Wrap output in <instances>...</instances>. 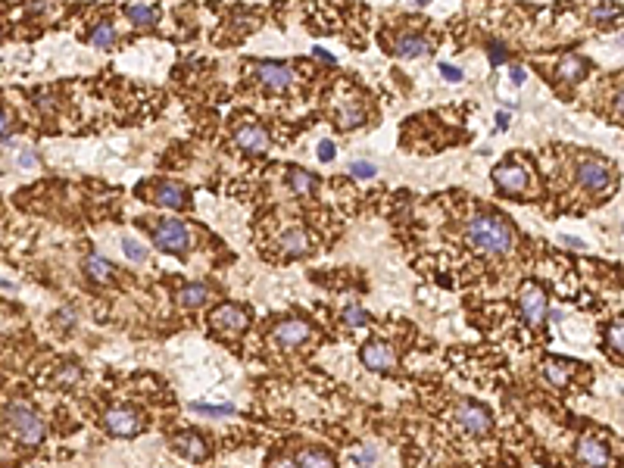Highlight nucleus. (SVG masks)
Returning a JSON list of instances; mask_svg holds the SVG:
<instances>
[{
	"label": "nucleus",
	"mask_w": 624,
	"mask_h": 468,
	"mask_svg": "<svg viewBox=\"0 0 624 468\" xmlns=\"http://www.w3.org/2000/svg\"><path fill=\"white\" fill-rule=\"evenodd\" d=\"M465 238L471 247H478L481 253H493V256H502L515 247V231L500 216H475L465 225Z\"/></svg>",
	"instance_id": "obj_1"
},
{
	"label": "nucleus",
	"mask_w": 624,
	"mask_h": 468,
	"mask_svg": "<svg viewBox=\"0 0 624 468\" xmlns=\"http://www.w3.org/2000/svg\"><path fill=\"white\" fill-rule=\"evenodd\" d=\"M7 421L13 425V431L19 434V441L28 443V447H38V443L44 441V421H41V415L28 406V403H10V406H7Z\"/></svg>",
	"instance_id": "obj_2"
},
{
	"label": "nucleus",
	"mask_w": 624,
	"mask_h": 468,
	"mask_svg": "<svg viewBox=\"0 0 624 468\" xmlns=\"http://www.w3.org/2000/svg\"><path fill=\"white\" fill-rule=\"evenodd\" d=\"M103 427H107V434L119 437V441H129V437H137L144 431V419L129 406H115V409H107Z\"/></svg>",
	"instance_id": "obj_3"
},
{
	"label": "nucleus",
	"mask_w": 624,
	"mask_h": 468,
	"mask_svg": "<svg viewBox=\"0 0 624 468\" xmlns=\"http://www.w3.org/2000/svg\"><path fill=\"white\" fill-rule=\"evenodd\" d=\"M153 241H156V247L163 253H188L190 250V231H188V225L184 222H175V219H169V222H163L159 228H156V234H153Z\"/></svg>",
	"instance_id": "obj_4"
},
{
	"label": "nucleus",
	"mask_w": 624,
	"mask_h": 468,
	"mask_svg": "<svg viewBox=\"0 0 624 468\" xmlns=\"http://www.w3.org/2000/svg\"><path fill=\"white\" fill-rule=\"evenodd\" d=\"M456 421H459L462 431H465V434H471V437H484L490 427H493L490 412L481 406V403H471V400H465V403H459V406H456Z\"/></svg>",
	"instance_id": "obj_5"
},
{
	"label": "nucleus",
	"mask_w": 624,
	"mask_h": 468,
	"mask_svg": "<svg viewBox=\"0 0 624 468\" xmlns=\"http://www.w3.org/2000/svg\"><path fill=\"white\" fill-rule=\"evenodd\" d=\"M518 306H522V315L524 322H528L531 328L543 325V319H546V293H543L540 285H534V281H528V285L522 287V297H518Z\"/></svg>",
	"instance_id": "obj_6"
},
{
	"label": "nucleus",
	"mask_w": 624,
	"mask_h": 468,
	"mask_svg": "<svg viewBox=\"0 0 624 468\" xmlns=\"http://www.w3.org/2000/svg\"><path fill=\"white\" fill-rule=\"evenodd\" d=\"M247 325H250V315H247L244 306L225 303V306H219V309L212 312V328H216L219 334H225V337H234V334H241Z\"/></svg>",
	"instance_id": "obj_7"
},
{
	"label": "nucleus",
	"mask_w": 624,
	"mask_h": 468,
	"mask_svg": "<svg viewBox=\"0 0 624 468\" xmlns=\"http://www.w3.org/2000/svg\"><path fill=\"white\" fill-rule=\"evenodd\" d=\"M493 184L502 190V194H524L528 190V184H531V178H528V172H524V166H518V163H502V166H496L493 169Z\"/></svg>",
	"instance_id": "obj_8"
},
{
	"label": "nucleus",
	"mask_w": 624,
	"mask_h": 468,
	"mask_svg": "<svg viewBox=\"0 0 624 468\" xmlns=\"http://www.w3.org/2000/svg\"><path fill=\"white\" fill-rule=\"evenodd\" d=\"M575 459H577V465H583V468H605L612 456H609V447H605L603 441H597V437H590V434H583L581 441H577Z\"/></svg>",
	"instance_id": "obj_9"
},
{
	"label": "nucleus",
	"mask_w": 624,
	"mask_h": 468,
	"mask_svg": "<svg viewBox=\"0 0 624 468\" xmlns=\"http://www.w3.org/2000/svg\"><path fill=\"white\" fill-rule=\"evenodd\" d=\"M362 362H366L372 372H394L397 353L387 340H368V344L362 346Z\"/></svg>",
	"instance_id": "obj_10"
},
{
	"label": "nucleus",
	"mask_w": 624,
	"mask_h": 468,
	"mask_svg": "<svg viewBox=\"0 0 624 468\" xmlns=\"http://www.w3.org/2000/svg\"><path fill=\"white\" fill-rule=\"evenodd\" d=\"M575 178H577V184H583V188H590V190H605L612 184L609 166L599 163V159H581Z\"/></svg>",
	"instance_id": "obj_11"
},
{
	"label": "nucleus",
	"mask_w": 624,
	"mask_h": 468,
	"mask_svg": "<svg viewBox=\"0 0 624 468\" xmlns=\"http://www.w3.org/2000/svg\"><path fill=\"white\" fill-rule=\"evenodd\" d=\"M259 85H265L269 91H287L293 85V69L285 63H259L256 66Z\"/></svg>",
	"instance_id": "obj_12"
},
{
	"label": "nucleus",
	"mask_w": 624,
	"mask_h": 468,
	"mask_svg": "<svg viewBox=\"0 0 624 468\" xmlns=\"http://www.w3.org/2000/svg\"><path fill=\"white\" fill-rule=\"evenodd\" d=\"M271 334H275L278 346H285V350H297L300 344H306V340L312 337V325H309V322H303V319H287V322H281Z\"/></svg>",
	"instance_id": "obj_13"
},
{
	"label": "nucleus",
	"mask_w": 624,
	"mask_h": 468,
	"mask_svg": "<svg viewBox=\"0 0 624 468\" xmlns=\"http://www.w3.org/2000/svg\"><path fill=\"white\" fill-rule=\"evenodd\" d=\"M172 447H175L188 462H194V465L210 459V447H206V441L197 434V431H181V434H175L172 437Z\"/></svg>",
	"instance_id": "obj_14"
},
{
	"label": "nucleus",
	"mask_w": 624,
	"mask_h": 468,
	"mask_svg": "<svg viewBox=\"0 0 624 468\" xmlns=\"http://www.w3.org/2000/svg\"><path fill=\"white\" fill-rule=\"evenodd\" d=\"M234 144H238L244 153L259 156L271 147V137L265 135V129H259V125H241V129L234 131Z\"/></svg>",
	"instance_id": "obj_15"
},
{
	"label": "nucleus",
	"mask_w": 624,
	"mask_h": 468,
	"mask_svg": "<svg viewBox=\"0 0 624 468\" xmlns=\"http://www.w3.org/2000/svg\"><path fill=\"white\" fill-rule=\"evenodd\" d=\"M334 119H337L340 129H359V125L366 122V107H362L359 97H353V100H344V103H337V113H334Z\"/></svg>",
	"instance_id": "obj_16"
},
{
	"label": "nucleus",
	"mask_w": 624,
	"mask_h": 468,
	"mask_svg": "<svg viewBox=\"0 0 624 468\" xmlns=\"http://www.w3.org/2000/svg\"><path fill=\"white\" fill-rule=\"evenodd\" d=\"M543 375H546V381H550L553 387H562V384H568V378L575 375V362L559 359V356H546Z\"/></svg>",
	"instance_id": "obj_17"
},
{
	"label": "nucleus",
	"mask_w": 624,
	"mask_h": 468,
	"mask_svg": "<svg viewBox=\"0 0 624 468\" xmlns=\"http://www.w3.org/2000/svg\"><path fill=\"white\" fill-rule=\"evenodd\" d=\"M156 203L166 206V210H181V206L188 203V194H184L181 184L166 181V184H159V190H156Z\"/></svg>",
	"instance_id": "obj_18"
},
{
	"label": "nucleus",
	"mask_w": 624,
	"mask_h": 468,
	"mask_svg": "<svg viewBox=\"0 0 624 468\" xmlns=\"http://www.w3.org/2000/svg\"><path fill=\"white\" fill-rule=\"evenodd\" d=\"M587 75V60L583 56H565L559 63V82L562 85H577Z\"/></svg>",
	"instance_id": "obj_19"
},
{
	"label": "nucleus",
	"mask_w": 624,
	"mask_h": 468,
	"mask_svg": "<svg viewBox=\"0 0 624 468\" xmlns=\"http://www.w3.org/2000/svg\"><path fill=\"white\" fill-rule=\"evenodd\" d=\"M397 56L403 60H419V56L427 54V41L421 34H400V41H397Z\"/></svg>",
	"instance_id": "obj_20"
},
{
	"label": "nucleus",
	"mask_w": 624,
	"mask_h": 468,
	"mask_svg": "<svg viewBox=\"0 0 624 468\" xmlns=\"http://www.w3.org/2000/svg\"><path fill=\"white\" fill-rule=\"evenodd\" d=\"M175 300H178L181 309H200V306L210 300V287H206V285H188V287L178 291Z\"/></svg>",
	"instance_id": "obj_21"
},
{
	"label": "nucleus",
	"mask_w": 624,
	"mask_h": 468,
	"mask_svg": "<svg viewBox=\"0 0 624 468\" xmlns=\"http://www.w3.org/2000/svg\"><path fill=\"white\" fill-rule=\"evenodd\" d=\"M85 269H88V278H94L97 285H107V281H113V263H109V259H103L100 253H91L88 263H85Z\"/></svg>",
	"instance_id": "obj_22"
},
{
	"label": "nucleus",
	"mask_w": 624,
	"mask_h": 468,
	"mask_svg": "<svg viewBox=\"0 0 624 468\" xmlns=\"http://www.w3.org/2000/svg\"><path fill=\"white\" fill-rule=\"evenodd\" d=\"M306 247H309V241H306L303 228H287L285 234H281V250H285L287 256H300V253H306Z\"/></svg>",
	"instance_id": "obj_23"
},
{
	"label": "nucleus",
	"mask_w": 624,
	"mask_h": 468,
	"mask_svg": "<svg viewBox=\"0 0 624 468\" xmlns=\"http://www.w3.org/2000/svg\"><path fill=\"white\" fill-rule=\"evenodd\" d=\"M188 409L197 415H210V419H231V415L238 412L231 403H190Z\"/></svg>",
	"instance_id": "obj_24"
},
{
	"label": "nucleus",
	"mask_w": 624,
	"mask_h": 468,
	"mask_svg": "<svg viewBox=\"0 0 624 468\" xmlns=\"http://www.w3.org/2000/svg\"><path fill=\"white\" fill-rule=\"evenodd\" d=\"M287 181H291L293 194H312L315 190V175H309L306 169H297V166L287 172Z\"/></svg>",
	"instance_id": "obj_25"
},
{
	"label": "nucleus",
	"mask_w": 624,
	"mask_h": 468,
	"mask_svg": "<svg viewBox=\"0 0 624 468\" xmlns=\"http://www.w3.org/2000/svg\"><path fill=\"white\" fill-rule=\"evenodd\" d=\"M297 465L300 468H334V459L325 449H306V453H300Z\"/></svg>",
	"instance_id": "obj_26"
},
{
	"label": "nucleus",
	"mask_w": 624,
	"mask_h": 468,
	"mask_svg": "<svg viewBox=\"0 0 624 468\" xmlns=\"http://www.w3.org/2000/svg\"><path fill=\"white\" fill-rule=\"evenodd\" d=\"M91 44L100 50H109L115 44V28L109 25V22H100V25L94 28V34H91Z\"/></svg>",
	"instance_id": "obj_27"
},
{
	"label": "nucleus",
	"mask_w": 624,
	"mask_h": 468,
	"mask_svg": "<svg viewBox=\"0 0 624 468\" xmlns=\"http://www.w3.org/2000/svg\"><path fill=\"white\" fill-rule=\"evenodd\" d=\"M129 19L137 28H150V25H156V10L153 7H129Z\"/></svg>",
	"instance_id": "obj_28"
},
{
	"label": "nucleus",
	"mask_w": 624,
	"mask_h": 468,
	"mask_svg": "<svg viewBox=\"0 0 624 468\" xmlns=\"http://www.w3.org/2000/svg\"><path fill=\"white\" fill-rule=\"evenodd\" d=\"M344 322H346L350 328H366V325H368V312L362 309V306L350 303V306L344 309Z\"/></svg>",
	"instance_id": "obj_29"
},
{
	"label": "nucleus",
	"mask_w": 624,
	"mask_h": 468,
	"mask_svg": "<svg viewBox=\"0 0 624 468\" xmlns=\"http://www.w3.org/2000/svg\"><path fill=\"white\" fill-rule=\"evenodd\" d=\"M122 250H125V256H129L131 263H144V259H147V247L137 244L135 238H125L122 241Z\"/></svg>",
	"instance_id": "obj_30"
},
{
	"label": "nucleus",
	"mask_w": 624,
	"mask_h": 468,
	"mask_svg": "<svg viewBox=\"0 0 624 468\" xmlns=\"http://www.w3.org/2000/svg\"><path fill=\"white\" fill-rule=\"evenodd\" d=\"M350 172H353L356 178H372L378 169H375L372 163H353V166H350Z\"/></svg>",
	"instance_id": "obj_31"
},
{
	"label": "nucleus",
	"mask_w": 624,
	"mask_h": 468,
	"mask_svg": "<svg viewBox=\"0 0 624 468\" xmlns=\"http://www.w3.org/2000/svg\"><path fill=\"white\" fill-rule=\"evenodd\" d=\"M490 63H493V66H502V63H506V47H502L500 41L490 44Z\"/></svg>",
	"instance_id": "obj_32"
},
{
	"label": "nucleus",
	"mask_w": 624,
	"mask_h": 468,
	"mask_svg": "<svg viewBox=\"0 0 624 468\" xmlns=\"http://www.w3.org/2000/svg\"><path fill=\"white\" fill-rule=\"evenodd\" d=\"M609 340H612V346H615V353H621V322H615V325L609 328Z\"/></svg>",
	"instance_id": "obj_33"
},
{
	"label": "nucleus",
	"mask_w": 624,
	"mask_h": 468,
	"mask_svg": "<svg viewBox=\"0 0 624 468\" xmlns=\"http://www.w3.org/2000/svg\"><path fill=\"white\" fill-rule=\"evenodd\" d=\"M356 465H359V468H372L375 465V449H362V453L356 456Z\"/></svg>",
	"instance_id": "obj_34"
},
{
	"label": "nucleus",
	"mask_w": 624,
	"mask_h": 468,
	"mask_svg": "<svg viewBox=\"0 0 624 468\" xmlns=\"http://www.w3.org/2000/svg\"><path fill=\"white\" fill-rule=\"evenodd\" d=\"M615 10H609V7H597V10H593V19H597V22H609V19H615Z\"/></svg>",
	"instance_id": "obj_35"
},
{
	"label": "nucleus",
	"mask_w": 624,
	"mask_h": 468,
	"mask_svg": "<svg viewBox=\"0 0 624 468\" xmlns=\"http://www.w3.org/2000/svg\"><path fill=\"white\" fill-rule=\"evenodd\" d=\"M441 72H443V78H449V82H462V69L447 66V63H443V66H441Z\"/></svg>",
	"instance_id": "obj_36"
},
{
	"label": "nucleus",
	"mask_w": 624,
	"mask_h": 468,
	"mask_svg": "<svg viewBox=\"0 0 624 468\" xmlns=\"http://www.w3.org/2000/svg\"><path fill=\"white\" fill-rule=\"evenodd\" d=\"M319 156L325 159V163H328V159H334V144L331 141H322L319 144Z\"/></svg>",
	"instance_id": "obj_37"
},
{
	"label": "nucleus",
	"mask_w": 624,
	"mask_h": 468,
	"mask_svg": "<svg viewBox=\"0 0 624 468\" xmlns=\"http://www.w3.org/2000/svg\"><path fill=\"white\" fill-rule=\"evenodd\" d=\"M19 166H22V169H32V166H34V150H22Z\"/></svg>",
	"instance_id": "obj_38"
},
{
	"label": "nucleus",
	"mask_w": 624,
	"mask_h": 468,
	"mask_svg": "<svg viewBox=\"0 0 624 468\" xmlns=\"http://www.w3.org/2000/svg\"><path fill=\"white\" fill-rule=\"evenodd\" d=\"M312 54L319 56V60H322V63H325V66H334V63H337V60H334V56H331V54H328V50H322V47H315V50H312Z\"/></svg>",
	"instance_id": "obj_39"
},
{
	"label": "nucleus",
	"mask_w": 624,
	"mask_h": 468,
	"mask_svg": "<svg viewBox=\"0 0 624 468\" xmlns=\"http://www.w3.org/2000/svg\"><path fill=\"white\" fill-rule=\"evenodd\" d=\"M509 78H512L515 85H522V82H524V69H522V66H512V69H509Z\"/></svg>",
	"instance_id": "obj_40"
},
{
	"label": "nucleus",
	"mask_w": 624,
	"mask_h": 468,
	"mask_svg": "<svg viewBox=\"0 0 624 468\" xmlns=\"http://www.w3.org/2000/svg\"><path fill=\"white\" fill-rule=\"evenodd\" d=\"M269 468H300V465H297V462H291V459H285V456H281V459H275Z\"/></svg>",
	"instance_id": "obj_41"
},
{
	"label": "nucleus",
	"mask_w": 624,
	"mask_h": 468,
	"mask_svg": "<svg viewBox=\"0 0 624 468\" xmlns=\"http://www.w3.org/2000/svg\"><path fill=\"white\" fill-rule=\"evenodd\" d=\"M56 322H60V325H75V315H72V312H60V315H56Z\"/></svg>",
	"instance_id": "obj_42"
},
{
	"label": "nucleus",
	"mask_w": 624,
	"mask_h": 468,
	"mask_svg": "<svg viewBox=\"0 0 624 468\" xmlns=\"http://www.w3.org/2000/svg\"><path fill=\"white\" fill-rule=\"evenodd\" d=\"M0 141H10V135H7V115H3V109H0Z\"/></svg>",
	"instance_id": "obj_43"
},
{
	"label": "nucleus",
	"mask_w": 624,
	"mask_h": 468,
	"mask_svg": "<svg viewBox=\"0 0 624 468\" xmlns=\"http://www.w3.org/2000/svg\"><path fill=\"white\" fill-rule=\"evenodd\" d=\"M562 241H565V244H568V247H583V244H581V241H577V238H562Z\"/></svg>",
	"instance_id": "obj_44"
},
{
	"label": "nucleus",
	"mask_w": 624,
	"mask_h": 468,
	"mask_svg": "<svg viewBox=\"0 0 624 468\" xmlns=\"http://www.w3.org/2000/svg\"><path fill=\"white\" fill-rule=\"evenodd\" d=\"M419 3H427V0H419Z\"/></svg>",
	"instance_id": "obj_45"
}]
</instances>
